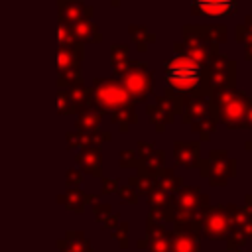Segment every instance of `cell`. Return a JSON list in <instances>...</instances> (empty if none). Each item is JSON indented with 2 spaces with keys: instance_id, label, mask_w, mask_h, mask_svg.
<instances>
[{
  "instance_id": "cell-1",
  "label": "cell",
  "mask_w": 252,
  "mask_h": 252,
  "mask_svg": "<svg viewBox=\"0 0 252 252\" xmlns=\"http://www.w3.org/2000/svg\"><path fill=\"white\" fill-rule=\"evenodd\" d=\"M203 77H205L203 63L187 53L175 55L169 61H165V83L173 93L179 94L195 93L197 87L203 83Z\"/></svg>"
},
{
  "instance_id": "cell-2",
  "label": "cell",
  "mask_w": 252,
  "mask_h": 252,
  "mask_svg": "<svg viewBox=\"0 0 252 252\" xmlns=\"http://www.w3.org/2000/svg\"><path fill=\"white\" fill-rule=\"evenodd\" d=\"M215 102L219 104V116L226 126H246V102L242 96L230 93L228 89H219L215 94Z\"/></svg>"
},
{
  "instance_id": "cell-3",
  "label": "cell",
  "mask_w": 252,
  "mask_h": 252,
  "mask_svg": "<svg viewBox=\"0 0 252 252\" xmlns=\"http://www.w3.org/2000/svg\"><path fill=\"white\" fill-rule=\"evenodd\" d=\"M94 102L102 110H118L128 106V93L116 81H94Z\"/></svg>"
},
{
  "instance_id": "cell-4",
  "label": "cell",
  "mask_w": 252,
  "mask_h": 252,
  "mask_svg": "<svg viewBox=\"0 0 252 252\" xmlns=\"http://www.w3.org/2000/svg\"><path fill=\"white\" fill-rule=\"evenodd\" d=\"M122 87L134 98H144L146 93L152 89V75L148 73L146 65L144 63H134V67L124 73V85Z\"/></svg>"
},
{
  "instance_id": "cell-5",
  "label": "cell",
  "mask_w": 252,
  "mask_h": 252,
  "mask_svg": "<svg viewBox=\"0 0 252 252\" xmlns=\"http://www.w3.org/2000/svg\"><path fill=\"white\" fill-rule=\"evenodd\" d=\"M203 230L207 236H213V238H222L228 234L230 219L226 217V213H222V207H215L205 215Z\"/></svg>"
},
{
  "instance_id": "cell-6",
  "label": "cell",
  "mask_w": 252,
  "mask_h": 252,
  "mask_svg": "<svg viewBox=\"0 0 252 252\" xmlns=\"http://www.w3.org/2000/svg\"><path fill=\"white\" fill-rule=\"evenodd\" d=\"M211 83L217 89H230L234 83V63L224 59V57H217L211 63Z\"/></svg>"
},
{
  "instance_id": "cell-7",
  "label": "cell",
  "mask_w": 252,
  "mask_h": 252,
  "mask_svg": "<svg viewBox=\"0 0 252 252\" xmlns=\"http://www.w3.org/2000/svg\"><path fill=\"white\" fill-rule=\"evenodd\" d=\"M193 12L207 16H224L236 12V0H193Z\"/></svg>"
},
{
  "instance_id": "cell-8",
  "label": "cell",
  "mask_w": 252,
  "mask_h": 252,
  "mask_svg": "<svg viewBox=\"0 0 252 252\" xmlns=\"http://www.w3.org/2000/svg\"><path fill=\"white\" fill-rule=\"evenodd\" d=\"M79 61H81V47H75L73 43L71 45H65V47H59V55H57L59 75L77 69V63Z\"/></svg>"
},
{
  "instance_id": "cell-9",
  "label": "cell",
  "mask_w": 252,
  "mask_h": 252,
  "mask_svg": "<svg viewBox=\"0 0 252 252\" xmlns=\"http://www.w3.org/2000/svg\"><path fill=\"white\" fill-rule=\"evenodd\" d=\"M175 159L185 167H193L199 159V144L195 142L175 144Z\"/></svg>"
},
{
  "instance_id": "cell-10",
  "label": "cell",
  "mask_w": 252,
  "mask_h": 252,
  "mask_svg": "<svg viewBox=\"0 0 252 252\" xmlns=\"http://www.w3.org/2000/svg\"><path fill=\"white\" fill-rule=\"evenodd\" d=\"M71 33L81 39V41H98V32L94 28V24L87 22V20H79V22H73V26L69 28Z\"/></svg>"
},
{
  "instance_id": "cell-11",
  "label": "cell",
  "mask_w": 252,
  "mask_h": 252,
  "mask_svg": "<svg viewBox=\"0 0 252 252\" xmlns=\"http://www.w3.org/2000/svg\"><path fill=\"white\" fill-rule=\"evenodd\" d=\"M79 161L83 163L85 169H89L91 173L94 175H100V169H98V163H100V154L96 148H89L85 150L83 154H79Z\"/></svg>"
},
{
  "instance_id": "cell-12",
  "label": "cell",
  "mask_w": 252,
  "mask_h": 252,
  "mask_svg": "<svg viewBox=\"0 0 252 252\" xmlns=\"http://www.w3.org/2000/svg\"><path fill=\"white\" fill-rule=\"evenodd\" d=\"M209 106L203 98H189L187 100V112H185V120H203L207 114Z\"/></svg>"
},
{
  "instance_id": "cell-13",
  "label": "cell",
  "mask_w": 252,
  "mask_h": 252,
  "mask_svg": "<svg viewBox=\"0 0 252 252\" xmlns=\"http://www.w3.org/2000/svg\"><path fill=\"white\" fill-rule=\"evenodd\" d=\"M171 246H173V252H199V240L187 234L175 236L171 240Z\"/></svg>"
},
{
  "instance_id": "cell-14",
  "label": "cell",
  "mask_w": 252,
  "mask_h": 252,
  "mask_svg": "<svg viewBox=\"0 0 252 252\" xmlns=\"http://www.w3.org/2000/svg\"><path fill=\"white\" fill-rule=\"evenodd\" d=\"M126 53H128V49L124 45H118V47L114 45L112 47V67L120 75H124L128 71V57H126Z\"/></svg>"
},
{
  "instance_id": "cell-15",
  "label": "cell",
  "mask_w": 252,
  "mask_h": 252,
  "mask_svg": "<svg viewBox=\"0 0 252 252\" xmlns=\"http://www.w3.org/2000/svg\"><path fill=\"white\" fill-rule=\"evenodd\" d=\"M85 14V6L81 2H75V0H69L65 4V8H61V18L69 20L71 24L73 22H79V18Z\"/></svg>"
},
{
  "instance_id": "cell-16",
  "label": "cell",
  "mask_w": 252,
  "mask_h": 252,
  "mask_svg": "<svg viewBox=\"0 0 252 252\" xmlns=\"http://www.w3.org/2000/svg\"><path fill=\"white\" fill-rule=\"evenodd\" d=\"M112 122L120 124V128L126 130L128 124L136 122V114H134V110H132L130 106H124V108H118V110L112 112Z\"/></svg>"
},
{
  "instance_id": "cell-17",
  "label": "cell",
  "mask_w": 252,
  "mask_h": 252,
  "mask_svg": "<svg viewBox=\"0 0 252 252\" xmlns=\"http://www.w3.org/2000/svg\"><path fill=\"white\" fill-rule=\"evenodd\" d=\"M98 114H93V112H83L79 118H77V126L81 128V130H94L96 128V124H98Z\"/></svg>"
},
{
  "instance_id": "cell-18",
  "label": "cell",
  "mask_w": 252,
  "mask_h": 252,
  "mask_svg": "<svg viewBox=\"0 0 252 252\" xmlns=\"http://www.w3.org/2000/svg\"><path fill=\"white\" fill-rule=\"evenodd\" d=\"M67 177H69V183H73V185H77V183L81 181V177H79V173H77V171H69V173H67Z\"/></svg>"
},
{
  "instance_id": "cell-19",
  "label": "cell",
  "mask_w": 252,
  "mask_h": 252,
  "mask_svg": "<svg viewBox=\"0 0 252 252\" xmlns=\"http://www.w3.org/2000/svg\"><path fill=\"white\" fill-rule=\"evenodd\" d=\"M246 118H248V122L252 124V104H246Z\"/></svg>"
}]
</instances>
